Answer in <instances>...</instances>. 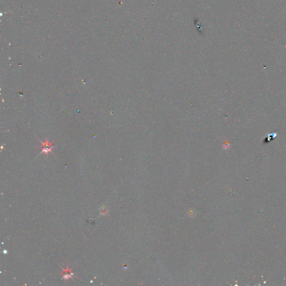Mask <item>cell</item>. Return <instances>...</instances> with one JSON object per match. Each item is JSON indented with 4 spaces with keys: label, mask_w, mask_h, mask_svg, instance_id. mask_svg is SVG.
I'll return each instance as SVG.
<instances>
[{
    "label": "cell",
    "mask_w": 286,
    "mask_h": 286,
    "mask_svg": "<svg viewBox=\"0 0 286 286\" xmlns=\"http://www.w3.org/2000/svg\"><path fill=\"white\" fill-rule=\"evenodd\" d=\"M100 211H101V213L102 215H105L107 213V212H108V210L105 207H102L101 208V209L100 210Z\"/></svg>",
    "instance_id": "cell-2"
},
{
    "label": "cell",
    "mask_w": 286,
    "mask_h": 286,
    "mask_svg": "<svg viewBox=\"0 0 286 286\" xmlns=\"http://www.w3.org/2000/svg\"><path fill=\"white\" fill-rule=\"evenodd\" d=\"M41 143L42 144L41 145V148H42V151L41 153H45L46 155H48V154L49 152H51V149L54 148V146H53L52 144L49 141L48 139H46L45 142L41 141Z\"/></svg>",
    "instance_id": "cell-1"
}]
</instances>
